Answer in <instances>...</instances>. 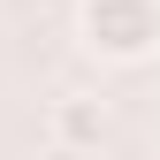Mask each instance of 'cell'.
Here are the masks:
<instances>
[{
	"instance_id": "1",
	"label": "cell",
	"mask_w": 160,
	"mask_h": 160,
	"mask_svg": "<svg viewBox=\"0 0 160 160\" xmlns=\"http://www.w3.org/2000/svg\"><path fill=\"white\" fill-rule=\"evenodd\" d=\"M76 38L84 53L130 69L160 53V0H76Z\"/></svg>"
},
{
	"instance_id": "2",
	"label": "cell",
	"mask_w": 160,
	"mask_h": 160,
	"mask_svg": "<svg viewBox=\"0 0 160 160\" xmlns=\"http://www.w3.org/2000/svg\"><path fill=\"white\" fill-rule=\"evenodd\" d=\"M107 137V99L99 92H53L46 99V145L53 152H92Z\"/></svg>"
}]
</instances>
